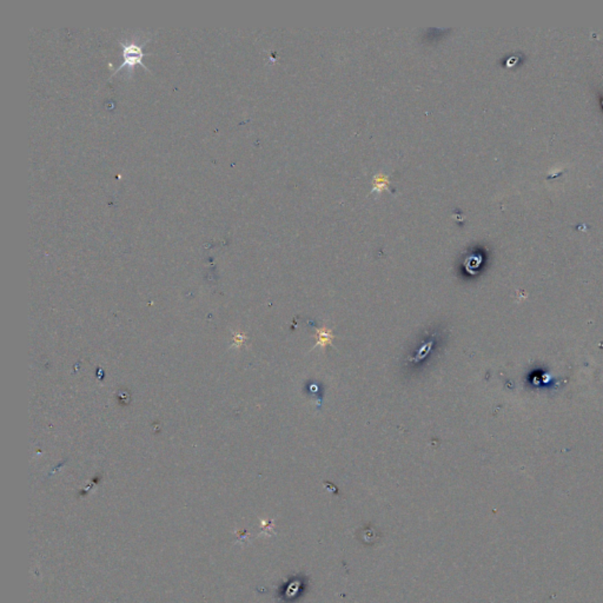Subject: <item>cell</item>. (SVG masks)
Instances as JSON below:
<instances>
[{"label": "cell", "instance_id": "cell-1", "mask_svg": "<svg viewBox=\"0 0 603 603\" xmlns=\"http://www.w3.org/2000/svg\"><path fill=\"white\" fill-rule=\"evenodd\" d=\"M121 49H123L124 61L121 63V66H119L116 71L113 72V75H116V73H117L119 70H121V68H128L130 70H132V68H135L136 65H142L143 68H147L143 63V58L144 57L147 56V54H151V53L143 52L144 45H137L135 43L121 42Z\"/></svg>", "mask_w": 603, "mask_h": 603}]
</instances>
